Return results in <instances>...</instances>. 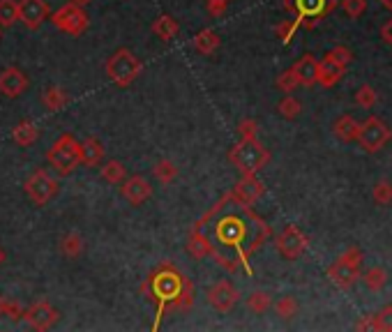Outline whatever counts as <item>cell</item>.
<instances>
[{
    "label": "cell",
    "instance_id": "cell-18",
    "mask_svg": "<svg viewBox=\"0 0 392 332\" xmlns=\"http://www.w3.org/2000/svg\"><path fill=\"white\" fill-rule=\"evenodd\" d=\"M187 252L194 259L201 261V259H212L217 247H215V243H210V238H208L203 229H191V233L187 238Z\"/></svg>",
    "mask_w": 392,
    "mask_h": 332
},
{
    "label": "cell",
    "instance_id": "cell-3",
    "mask_svg": "<svg viewBox=\"0 0 392 332\" xmlns=\"http://www.w3.org/2000/svg\"><path fill=\"white\" fill-rule=\"evenodd\" d=\"M228 159L240 175H256L270 161V150L259 138H240V143L231 148Z\"/></svg>",
    "mask_w": 392,
    "mask_h": 332
},
{
    "label": "cell",
    "instance_id": "cell-34",
    "mask_svg": "<svg viewBox=\"0 0 392 332\" xmlns=\"http://www.w3.org/2000/svg\"><path fill=\"white\" fill-rule=\"evenodd\" d=\"M300 26H303V17L298 14V19H293V21H280V23H277V26H275V35L280 37L284 44H289L291 40H293L296 30Z\"/></svg>",
    "mask_w": 392,
    "mask_h": 332
},
{
    "label": "cell",
    "instance_id": "cell-20",
    "mask_svg": "<svg viewBox=\"0 0 392 332\" xmlns=\"http://www.w3.org/2000/svg\"><path fill=\"white\" fill-rule=\"evenodd\" d=\"M319 63L321 60L314 58L312 53H305V56L293 65L298 79H300V86L310 88V86H314V83H319Z\"/></svg>",
    "mask_w": 392,
    "mask_h": 332
},
{
    "label": "cell",
    "instance_id": "cell-49",
    "mask_svg": "<svg viewBox=\"0 0 392 332\" xmlns=\"http://www.w3.org/2000/svg\"><path fill=\"white\" fill-rule=\"evenodd\" d=\"M72 3H79V5H88L90 0H72Z\"/></svg>",
    "mask_w": 392,
    "mask_h": 332
},
{
    "label": "cell",
    "instance_id": "cell-30",
    "mask_svg": "<svg viewBox=\"0 0 392 332\" xmlns=\"http://www.w3.org/2000/svg\"><path fill=\"white\" fill-rule=\"evenodd\" d=\"M125 175H127V168L122 166V161H118V159L106 161V164L102 166V178L111 185L125 182Z\"/></svg>",
    "mask_w": 392,
    "mask_h": 332
},
{
    "label": "cell",
    "instance_id": "cell-44",
    "mask_svg": "<svg viewBox=\"0 0 392 332\" xmlns=\"http://www.w3.org/2000/svg\"><path fill=\"white\" fill-rule=\"evenodd\" d=\"M0 307H3L5 314H10V319H21V316L26 314L19 303H5V300H0Z\"/></svg>",
    "mask_w": 392,
    "mask_h": 332
},
{
    "label": "cell",
    "instance_id": "cell-25",
    "mask_svg": "<svg viewBox=\"0 0 392 332\" xmlns=\"http://www.w3.org/2000/svg\"><path fill=\"white\" fill-rule=\"evenodd\" d=\"M12 138H14V143L28 148V145H33L37 138H40V129H37L30 120H23L12 129Z\"/></svg>",
    "mask_w": 392,
    "mask_h": 332
},
{
    "label": "cell",
    "instance_id": "cell-9",
    "mask_svg": "<svg viewBox=\"0 0 392 332\" xmlns=\"http://www.w3.org/2000/svg\"><path fill=\"white\" fill-rule=\"evenodd\" d=\"M58 189H60L58 180L53 175H49V171H44V168H37L26 182V194L35 205H46L58 194Z\"/></svg>",
    "mask_w": 392,
    "mask_h": 332
},
{
    "label": "cell",
    "instance_id": "cell-28",
    "mask_svg": "<svg viewBox=\"0 0 392 332\" xmlns=\"http://www.w3.org/2000/svg\"><path fill=\"white\" fill-rule=\"evenodd\" d=\"M152 175H155L161 185H168L178 178V166H175L171 159H159L157 164L152 166Z\"/></svg>",
    "mask_w": 392,
    "mask_h": 332
},
{
    "label": "cell",
    "instance_id": "cell-16",
    "mask_svg": "<svg viewBox=\"0 0 392 332\" xmlns=\"http://www.w3.org/2000/svg\"><path fill=\"white\" fill-rule=\"evenodd\" d=\"M26 88H28V79L21 69L5 67L3 72H0V92H3L5 97H19Z\"/></svg>",
    "mask_w": 392,
    "mask_h": 332
},
{
    "label": "cell",
    "instance_id": "cell-23",
    "mask_svg": "<svg viewBox=\"0 0 392 332\" xmlns=\"http://www.w3.org/2000/svg\"><path fill=\"white\" fill-rule=\"evenodd\" d=\"M104 159V145L97 141L95 136L86 138V141L81 143V164L86 166H99Z\"/></svg>",
    "mask_w": 392,
    "mask_h": 332
},
{
    "label": "cell",
    "instance_id": "cell-47",
    "mask_svg": "<svg viewBox=\"0 0 392 332\" xmlns=\"http://www.w3.org/2000/svg\"><path fill=\"white\" fill-rule=\"evenodd\" d=\"M284 3V10H289V12H296V0H282ZM298 14V12H296Z\"/></svg>",
    "mask_w": 392,
    "mask_h": 332
},
{
    "label": "cell",
    "instance_id": "cell-52",
    "mask_svg": "<svg viewBox=\"0 0 392 332\" xmlns=\"http://www.w3.org/2000/svg\"><path fill=\"white\" fill-rule=\"evenodd\" d=\"M0 28H3V26H0Z\"/></svg>",
    "mask_w": 392,
    "mask_h": 332
},
{
    "label": "cell",
    "instance_id": "cell-2",
    "mask_svg": "<svg viewBox=\"0 0 392 332\" xmlns=\"http://www.w3.org/2000/svg\"><path fill=\"white\" fill-rule=\"evenodd\" d=\"M150 303L157 305V321L155 328H159L161 316L166 310H178V312H189L194 307V287L173 264L164 261L150 273L145 280L143 289Z\"/></svg>",
    "mask_w": 392,
    "mask_h": 332
},
{
    "label": "cell",
    "instance_id": "cell-48",
    "mask_svg": "<svg viewBox=\"0 0 392 332\" xmlns=\"http://www.w3.org/2000/svg\"><path fill=\"white\" fill-rule=\"evenodd\" d=\"M379 3L386 7V10H392V0H379Z\"/></svg>",
    "mask_w": 392,
    "mask_h": 332
},
{
    "label": "cell",
    "instance_id": "cell-5",
    "mask_svg": "<svg viewBox=\"0 0 392 332\" xmlns=\"http://www.w3.org/2000/svg\"><path fill=\"white\" fill-rule=\"evenodd\" d=\"M143 63L129 49H118L113 56L106 60V76L120 88H127L141 76Z\"/></svg>",
    "mask_w": 392,
    "mask_h": 332
},
{
    "label": "cell",
    "instance_id": "cell-17",
    "mask_svg": "<svg viewBox=\"0 0 392 332\" xmlns=\"http://www.w3.org/2000/svg\"><path fill=\"white\" fill-rule=\"evenodd\" d=\"M337 5H340V0H296V12L303 19L321 21L323 17H328Z\"/></svg>",
    "mask_w": 392,
    "mask_h": 332
},
{
    "label": "cell",
    "instance_id": "cell-15",
    "mask_svg": "<svg viewBox=\"0 0 392 332\" xmlns=\"http://www.w3.org/2000/svg\"><path fill=\"white\" fill-rule=\"evenodd\" d=\"M120 194H122V199H125V201H129L132 205H141L152 196V187H150V182L145 180L143 175H132V178H127V180L122 182Z\"/></svg>",
    "mask_w": 392,
    "mask_h": 332
},
{
    "label": "cell",
    "instance_id": "cell-50",
    "mask_svg": "<svg viewBox=\"0 0 392 332\" xmlns=\"http://www.w3.org/2000/svg\"><path fill=\"white\" fill-rule=\"evenodd\" d=\"M3 259H5V257H3V250H0V264H3Z\"/></svg>",
    "mask_w": 392,
    "mask_h": 332
},
{
    "label": "cell",
    "instance_id": "cell-10",
    "mask_svg": "<svg viewBox=\"0 0 392 332\" xmlns=\"http://www.w3.org/2000/svg\"><path fill=\"white\" fill-rule=\"evenodd\" d=\"M275 245H277V252L286 261H298L307 252V247H310V238L303 233L300 226L289 224V226L282 231V236L277 238Z\"/></svg>",
    "mask_w": 392,
    "mask_h": 332
},
{
    "label": "cell",
    "instance_id": "cell-41",
    "mask_svg": "<svg viewBox=\"0 0 392 332\" xmlns=\"http://www.w3.org/2000/svg\"><path fill=\"white\" fill-rule=\"evenodd\" d=\"M256 134H259V122L256 120L247 118L238 125V136L240 138H256Z\"/></svg>",
    "mask_w": 392,
    "mask_h": 332
},
{
    "label": "cell",
    "instance_id": "cell-4",
    "mask_svg": "<svg viewBox=\"0 0 392 332\" xmlns=\"http://www.w3.org/2000/svg\"><path fill=\"white\" fill-rule=\"evenodd\" d=\"M363 268V252L358 247H349L344 254L337 257V261L328 268V280L335 284L337 289H351L358 280H363L360 275Z\"/></svg>",
    "mask_w": 392,
    "mask_h": 332
},
{
    "label": "cell",
    "instance_id": "cell-14",
    "mask_svg": "<svg viewBox=\"0 0 392 332\" xmlns=\"http://www.w3.org/2000/svg\"><path fill=\"white\" fill-rule=\"evenodd\" d=\"M49 19V5L44 0H21L19 3V21L28 30H37Z\"/></svg>",
    "mask_w": 392,
    "mask_h": 332
},
{
    "label": "cell",
    "instance_id": "cell-24",
    "mask_svg": "<svg viewBox=\"0 0 392 332\" xmlns=\"http://www.w3.org/2000/svg\"><path fill=\"white\" fill-rule=\"evenodd\" d=\"M152 33H155L159 40H173L175 35L180 33V26L178 21H175L173 17H168V14H161V17H157L155 21H152Z\"/></svg>",
    "mask_w": 392,
    "mask_h": 332
},
{
    "label": "cell",
    "instance_id": "cell-26",
    "mask_svg": "<svg viewBox=\"0 0 392 332\" xmlns=\"http://www.w3.org/2000/svg\"><path fill=\"white\" fill-rule=\"evenodd\" d=\"M42 104L49 111H60V109H65V106L69 104V95H67L63 88H58V86L46 88L42 92Z\"/></svg>",
    "mask_w": 392,
    "mask_h": 332
},
{
    "label": "cell",
    "instance_id": "cell-39",
    "mask_svg": "<svg viewBox=\"0 0 392 332\" xmlns=\"http://www.w3.org/2000/svg\"><path fill=\"white\" fill-rule=\"evenodd\" d=\"M356 102L358 106H363V109H372V106L376 104V90L372 86H360L358 92H356Z\"/></svg>",
    "mask_w": 392,
    "mask_h": 332
},
{
    "label": "cell",
    "instance_id": "cell-12",
    "mask_svg": "<svg viewBox=\"0 0 392 332\" xmlns=\"http://www.w3.org/2000/svg\"><path fill=\"white\" fill-rule=\"evenodd\" d=\"M238 300H240V293H238V289L228 280H219L210 291H208V303L222 314L233 310L238 305Z\"/></svg>",
    "mask_w": 392,
    "mask_h": 332
},
{
    "label": "cell",
    "instance_id": "cell-45",
    "mask_svg": "<svg viewBox=\"0 0 392 332\" xmlns=\"http://www.w3.org/2000/svg\"><path fill=\"white\" fill-rule=\"evenodd\" d=\"M358 330H376V314H365L363 319L358 321Z\"/></svg>",
    "mask_w": 392,
    "mask_h": 332
},
{
    "label": "cell",
    "instance_id": "cell-33",
    "mask_svg": "<svg viewBox=\"0 0 392 332\" xmlns=\"http://www.w3.org/2000/svg\"><path fill=\"white\" fill-rule=\"evenodd\" d=\"M275 314L284 321H291L298 314V300L293 296H284L275 303Z\"/></svg>",
    "mask_w": 392,
    "mask_h": 332
},
{
    "label": "cell",
    "instance_id": "cell-38",
    "mask_svg": "<svg viewBox=\"0 0 392 332\" xmlns=\"http://www.w3.org/2000/svg\"><path fill=\"white\" fill-rule=\"evenodd\" d=\"M340 5L346 12V17H351V19H360L367 10V0H342Z\"/></svg>",
    "mask_w": 392,
    "mask_h": 332
},
{
    "label": "cell",
    "instance_id": "cell-40",
    "mask_svg": "<svg viewBox=\"0 0 392 332\" xmlns=\"http://www.w3.org/2000/svg\"><path fill=\"white\" fill-rule=\"evenodd\" d=\"M376 330L392 332V305L383 307V310L376 314Z\"/></svg>",
    "mask_w": 392,
    "mask_h": 332
},
{
    "label": "cell",
    "instance_id": "cell-35",
    "mask_svg": "<svg viewBox=\"0 0 392 332\" xmlns=\"http://www.w3.org/2000/svg\"><path fill=\"white\" fill-rule=\"evenodd\" d=\"M277 111H280L286 120H293V118H298V113L303 111V104H300L296 97L286 95L284 99H280V104H277Z\"/></svg>",
    "mask_w": 392,
    "mask_h": 332
},
{
    "label": "cell",
    "instance_id": "cell-36",
    "mask_svg": "<svg viewBox=\"0 0 392 332\" xmlns=\"http://www.w3.org/2000/svg\"><path fill=\"white\" fill-rule=\"evenodd\" d=\"M372 199L379 205H390L392 203V182L390 180H379L372 189Z\"/></svg>",
    "mask_w": 392,
    "mask_h": 332
},
{
    "label": "cell",
    "instance_id": "cell-6",
    "mask_svg": "<svg viewBox=\"0 0 392 332\" xmlns=\"http://www.w3.org/2000/svg\"><path fill=\"white\" fill-rule=\"evenodd\" d=\"M46 159L60 175H69L81 164V143L72 134L58 136V141L46 152Z\"/></svg>",
    "mask_w": 392,
    "mask_h": 332
},
{
    "label": "cell",
    "instance_id": "cell-51",
    "mask_svg": "<svg viewBox=\"0 0 392 332\" xmlns=\"http://www.w3.org/2000/svg\"><path fill=\"white\" fill-rule=\"evenodd\" d=\"M340 3H342V0H340Z\"/></svg>",
    "mask_w": 392,
    "mask_h": 332
},
{
    "label": "cell",
    "instance_id": "cell-31",
    "mask_svg": "<svg viewBox=\"0 0 392 332\" xmlns=\"http://www.w3.org/2000/svg\"><path fill=\"white\" fill-rule=\"evenodd\" d=\"M19 21V3L17 0H0V26L12 28Z\"/></svg>",
    "mask_w": 392,
    "mask_h": 332
},
{
    "label": "cell",
    "instance_id": "cell-1",
    "mask_svg": "<svg viewBox=\"0 0 392 332\" xmlns=\"http://www.w3.org/2000/svg\"><path fill=\"white\" fill-rule=\"evenodd\" d=\"M233 205H235L233 212H226L224 217H217V219L212 217L215 219L212 233L222 250H233L235 259L240 261V266L245 268V273L252 275L249 257L259 247H263V243L270 238V226L252 210V205L235 203V201H233Z\"/></svg>",
    "mask_w": 392,
    "mask_h": 332
},
{
    "label": "cell",
    "instance_id": "cell-21",
    "mask_svg": "<svg viewBox=\"0 0 392 332\" xmlns=\"http://www.w3.org/2000/svg\"><path fill=\"white\" fill-rule=\"evenodd\" d=\"M333 132H335V136L340 138L342 143L358 141V134H360V122H358L356 118H353V115L344 113V115H340V118L335 120Z\"/></svg>",
    "mask_w": 392,
    "mask_h": 332
},
{
    "label": "cell",
    "instance_id": "cell-19",
    "mask_svg": "<svg viewBox=\"0 0 392 332\" xmlns=\"http://www.w3.org/2000/svg\"><path fill=\"white\" fill-rule=\"evenodd\" d=\"M346 74V65L337 63L330 56H326L319 63V83L323 88H333L335 83L342 81V76Z\"/></svg>",
    "mask_w": 392,
    "mask_h": 332
},
{
    "label": "cell",
    "instance_id": "cell-32",
    "mask_svg": "<svg viewBox=\"0 0 392 332\" xmlns=\"http://www.w3.org/2000/svg\"><path fill=\"white\" fill-rule=\"evenodd\" d=\"M247 307L254 314H266L273 307V296L268 291H254L247 298Z\"/></svg>",
    "mask_w": 392,
    "mask_h": 332
},
{
    "label": "cell",
    "instance_id": "cell-13",
    "mask_svg": "<svg viewBox=\"0 0 392 332\" xmlns=\"http://www.w3.org/2000/svg\"><path fill=\"white\" fill-rule=\"evenodd\" d=\"M23 319H26V323L33 330L44 332V330H49V328L56 326L58 319H60V314H58L56 307H51L49 303L40 300V303H35L33 307H30V310H26Z\"/></svg>",
    "mask_w": 392,
    "mask_h": 332
},
{
    "label": "cell",
    "instance_id": "cell-22",
    "mask_svg": "<svg viewBox=\"0 0 392 332\" xmlns=\"http://www.w3.org/2000/svg\"><path fill=\"white\" fill-rule=\"evenodd\" d=\"M191 44H194V49H196L198 53H201V56H212V53L219 49L222 40H219V35L215 33V30L205 28V30H201V33L194 35V40H191Z\"/></svg>",
    "mask_w": 392,
    "mask_h": 332
},
{
    "label": "cell",
    "instance_id": "cell-8",
    "mask_svg": "<svg viewBox=\"0 0 392 332\" xmlns=\"http://www.w3.org/2000/svg\"><path fill=\"white\" fill-rule=\"evenodd\" d=\"M390 138H392L390 127L381 118H376V115H369L365 122H360L358 143L363 145L365 152H379Z\"/></svg>",
    "mask_w": 392,
    "mask_h": 332
},
{
    "label": "cell",
    "instance_id": "cell-37",
    "mask_svg": "<svg viewBox=\"0 0 392 332\" xmlns=\"http://www.w3.org/2000/svg\"><path fill=\"white\" fill-rule=\"evenodd\" d=\"M298 86H300V79H298V74H296L293 67L286 69V72H282L280 76H277V88L284 90V92H293Z\"/></svg>",
    "mask_w": 392,
    "mask_h": 332
},
{
    "label": "cell",
    "instance_id": "cell-29",
    "mask_svg": "<svg viewBox=\"0 0 392 332\" xmlns=\"http://www.w3.org/2000/svg\"><path fill=\"white\" fill-rule=\"evenodd\" d=\"M363 282H365V287L369 291H381V289H386V284H388V273L383 268H369L365 270V275H363Z\"/></svg>",
    "mask_w": 392,
    "mask_h": 332
},
{
    "label": "cell",
    "instance_id": "cell-7",
    "mask_svg": "<svg viewBox=\"0 0 392 332\" xmlns=\"http://www.w3.org/2000/svg\"><path fill=\"white\" fill-rule=\"evenodd\" d=\"M51 23L58 30H63V33L79 37L86 33V28H88V14H86V10H83V5L67 3L51 14Z\"/></svg>",
    "mask_w": 392,
    "mask_h": 332
},
{
    "label": "cell",
    "instance_id": "cell-11",
    "mask_svg": "<svg viewBox=\"0 0 392 332\" xmlns=\"http://www.w3.org/2000/svg\"><path fill=\"white\" fill-rule=\"evenodd\" d=\"M263 192H266L263 182H261L256 175H242L240 180L233 185V189H228V194H231V201H235V203L254 205L263 196Z\"/></svg>",
    "mask_w": 392,
    "mask_h": 332
},
{
    "label": "cell",
    "instance_id": "cell-42",
    "mask_svg": "<svg viewBox=\"0 0 392 332\" xmlns=\"http://www.w3.org/2000/svg\"><path fill=\"white\" fill-rule=\"evenodd\" d=\"M326 56H330V58L337 60V63H342V65H349L353 60V53L346 49V46H335V49H330Z\"/></svg>",
    "mask_w": 392,
    "mask_h": 332
},
{
    "label": "cell",
    "instance_id": "cell-27",
    "mask_svg": "<svg viewBox=\"0 0 392 332\" xmlns=\"http://www.w3.org/2000/svg\"><path fill=\"white\" fill-rule=\"evenodd\" d=\"M83 252V238L79 233H67L60 240V254L67 259H79Z\"/></svg>",
    "mask_w": 392,
    "mask_h": 332
},
{
    "label": "cell",
    "instance_id": "cell-43",
    "mask_svg": "<svg viewBox=\"0 0 392 332\" xmlns=\"http://www.w3.org/2000/svg\"><path fill=\"white\" fill-rule=\"evenodd\" d=\"M205 7L210 12V17H222L228 7V0H205Z\"/></svg>",
    "mask_w": 392,
    "mask_h": 332
},
{
    "label": "cell",
    "instance_id": "cell-46",
    "mask_svg": "<svg viewBox=\"0 0 392 332\" xmlns=\"http://www.w3.org/2000/svg\"><path fill=\"white\" fill-rule=\"evenodd\" d=\"M381 37H383V42H386L388 46H392V17L383 23V28H381Z\"/></svg>",
    "mask_w": 392,
    "mask_h": 332
}]
</instances>
